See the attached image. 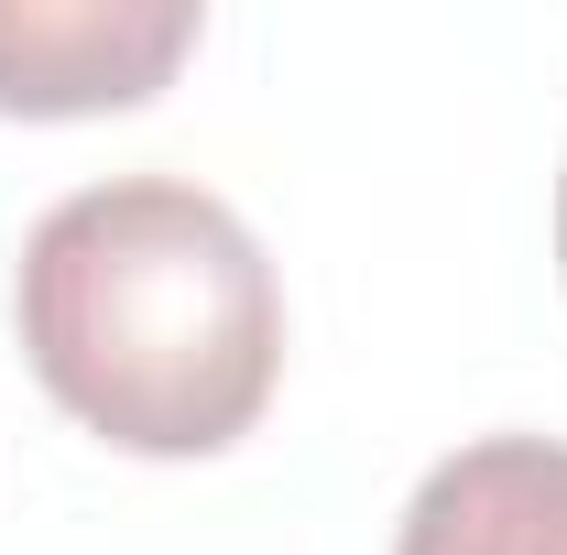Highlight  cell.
<instances>
[{"label":"cell","mask_w":567,"mask_h":555,"mask_svg":"<svg viewBox=\"0 0 567 555\" xmlns=\"http://www.w3.org/2000/svg\"><path fill=\"white\" fill-rule=\"evenodd\" d=\"M393 555H567V447L557 436H470L404 501Z\"/></svg>","instance_id":"cell-3"},{"label":"cell","mask_w":567,"mask_h":555,"mask_svg":"<svg viewBox=\"0 0 567 555\" xmlns=\"http://www.w3.org/2000/svg\"><path fill=\"white\" fill-rule=\"evenodd\" d=\"M557 262H567V175H557Z\"/></svg>","instance_id":"cell-4"},{"label":"cell","mask_w":567,"mask_h":555,"mask_svg":"<svg viewBox=\"0 0 567 555\" xmlns=\"http://www.w3.org/2000/svg\"><path fill=\"white\" fill-rule=\"evenodd\" d=\"M11 327L33 381L132 458L240 447L284 381V283L229 197L110 175L33 218Z\"/></svg>","instance_id":"cell-1"},{"label":"cell","mask_w":567,"mask_h":555,"mask_svg":"<svg viewBox=\"0 0 567 555\" xmlns=\"http://www.w3.org/2000/svg\"><path fill=\"white\" fill-rule=\"evenodd\" d=\"M197 44L186 0H22L0 11V109L22 121H76V109H132L153 98L175 55Z\"/></svg>","instance_id":"cell-2"}]
</instances>
